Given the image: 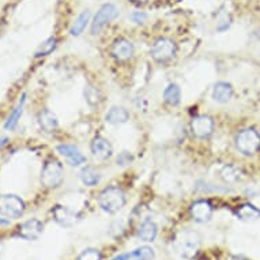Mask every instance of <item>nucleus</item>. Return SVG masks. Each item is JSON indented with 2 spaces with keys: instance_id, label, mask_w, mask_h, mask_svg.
Returning a JSON list of instances; mask_svg holds the SVG:
<instances>
[{
  "instance_id": "nucleus-1",
  "label": "nucleus",
  "mask_w": 260,
  "mask_h": 260,
  "mask_svg": "<svg viewBox=\"0 0 260 260\" xmlns=\"http://www.w3.org/2000/svg\"><path fill=\"white\" fill-rule=\"evenodd\" d=\"M172 248L181 259H193L201 248V236L191 229L181 231L173 240Z\"/></svg>"
},
{
  "instance_id": "nucleus-2",
  "label": "nucleus",
  "mask_w": 260,
  "mask_h": 260,
  "mask_svg": "<svg viewBox=\"0 0 260 260\" xmlns=\"http://www.w3.org/2000/svg\"><path fill=\"white\" fill-rule=\"evenodd\" d=\"M99 205L107 213H116L120 209H123L125 205V193L121 188L115 185L105 188L100 193Z\"/></svg>"
},
{
  "instance_id": "nucleus-3",
  "label": "nucleus",
  "mask_w": 260,
  "mask_h": 260,
  "mask_svg": "<svg viewBox=\"0 0 260 260\" xmlns=\"http://www.w3.org/2000/svg\"><path fill=\"white\" fill-rule=\"evenodd\" d=\"M236 147L244 155H253L260 149V135L253 128H247L237 134Z\"/></svg>"
},
{
  "instance_id": "nucleus-4",
  "label": "nucleus",
  "mask_w": 260,
  "mask_h": 260,
  "mask_svg": "<svg viewBox=\"0 0 260 260\" xmlns=\"http://www.w3.org/2000/svg\"><path fill=\"white\" fill-rule=\"evenodd\" d=\"M119 15V10L115 5L112 3H105L101 6V9L97 11V14L94 15V19L91 22V33L93 35H99L100 31L105 27V26L116 19Z\"/></svg>"
},
{
  "instance_id": "nucleus-5",
  "label": "nucleus",
  "mask_w": 260,
  "mask_h": 260,
  "mask_svg": "<svg viewBox=\"0 0 260 260\" xmlns=\"http://www.w3.org/2000/svg\"><path fill=\"white\" fill-rule=\"evenodd\" d=\"M176 44L169 39H158L150 49L151 57L158 63H167L176 55Z\"/></svg>"
},
{
  "instance_id": "nucleus-6",
  "label": "nucleus",
  "mask_w": 260,
  "mask_h": 260,
  "mask_svg": "<svg viewBox=\"0 0 260 260\" xmlns=\"http://www.w3.org/2000/svg\"><path fill=\"white\" fill-rule=\"evenodd\" d=\"M63 181V167L55 159L48 161L41 172V183L47 188L59 187Z\"/></svg>"
},
{
  "instance_id": "nucleus-7",
  "label": "nucleus",
  "mask_w": 260,
  "mask_h": 260,
  "mask_svg": "<svg viewBox=\"0 0 260 260\" xmlns=\"http://www.w3.org/2000/svg\"><path fill=\"white\" fill-rule=\"evenodd\" d=\"M25 211V203L15 195L0 197V214L10 218H19Z\"/></svg>"
},
{
  "instance_id": "nucleus-8",
  "label": "nucleus",
  "mask_w": 260,
  "mask_h": 260,
  "mask_svg": "<svg viewBox=\"0 0 260 260\" xmlns=\"http://www.w3.org/2000/svg\"><path fill=\"white\" fill-rule=\"evenodd\" d=\"M192 134L199 139L209 138L214 131V120L207 115H199L191 121Z\"/></svg>"
},
{
  "instance_id": "nucleus-9",
  "label": "nucleus",
  "mask_w": 260,
  "mask_h": 260,
  "mask_svg": "<svg viewBox=\"0 0 260 260\" xmlns=\"http://www.w3.org/2000/svg\"><path fill=\"white\" fill-rule=\"evenodd\" d=\"M57 153L67 161L71 167H81L86 162V157L81 150L74 145H59L56 147Z\"/></svg>"
},
{
  "instance_id": "nucleus-10",
  "label": "nucleus",
  "mask_w": 260,
  "mask_h": 260,
  "mask_svg": "<svg viewBox=\"0 0 260 260\" xmlns=\"http://www.w3.org/2000/svg\"><path fill=\"white\" fill-rule=\"evenodd\" d=\"M111 53L117 61H127L135 53V47L131 41L125 39H119L112 44Z\"/></svg>"
},
{
  "instance_id": "nucleus-11",
  "label": "nucleus",
  "mask_w": 260,
  "mask_h": 260,
  "mask_svg": "<svg viewBox=\"0 0 260 260\" xmlns=\"http://www.w3.org/2000/svg\"><path fill=\"white\" fill-rule=\"evenodd\" d=\"M53 217H55V221L64 228H71L81 219L79 214L64 206H56L53 209Z\"/></svg>"
},
{
  "instance_id": "nucleus-12",
  "label": "nucleus",
  "mask_w": 260,
  "mask_h": 260,
  "mask_svg": "<svg viewBox=\"0 0 260 260\" xmlns=\"http://www.w3.org/2000/svg\"><path fill=\"white\" fill-rule=\"evenodd\" d=\"M44 231L43 222L39 219H30L19 226V236L25 240H37Z\"/></svg>"
},
{
  "instance_id": "nucleus-13",
  "label": "nucleus",
  "mask_w": 260,
  "mask_h": 260,
  "mask_svg": "<svg viewBox=\"0 0 260 260\" xmlns=\"http://www.w3.org/2000/svg\"><path fill=\"white\" fill-rule=\"evenodd\" d=\"M112 153H113V149L108 139L103 137L94 138V141L91 142V154L94 157L101 161H105L112 157Z\"/></svg>"
},
{
  "instance_id": "nucleus-14",
  "label": "nucleus",
  "mask_w": 260,
  "mask_h": 260,
  "mask_svg": "<svg viewBox=\"0 0 260 260\" xmlns=\"http://www.w3.org/2000/svg\"><path fill=\"white\" fill-rule=\"evenodd\" d=\"M191 217L197 222H207L213 215V207L207 201H198L191 206Z\"/></svg>"
},
{
  "instance_id": "nucleus-15",
  "label": "nucleus",
  "mask_w": 260,
  "mask_h": 260,
  "mask_svg": "<svg viewBox=\"0 0 260 260\" xmlns=\"http://www.w3.org/2000/svg\"><path fill=\"white\" fill-rule=\"evenodd\" d=\"M233 95V87L228 82H218L213 89V100L218 104H226Z\"/></svg>"
},
{
  "instance_id": "nucleus-16",
  "label": "nucleus",
  "mask_w": 260,
  "mask_h": 260,
  "mask_svg": "<svg viewBox=\"0 0 260 260\" xmlns=\"http://www.w3.org/2000/svg\"><path fill=\"white\" fill-rule=\"evenodd\" d=\"M158 233V228L155 225V222L153 219H145V221L142 222L141 228H139V231H138V236H139V239L142 241H145V243H151L155 240Z\"/></svg>"
},
{
  "instance_id": "nucleus-17",
  "label": "nucleus",
  "mask_w": 260,
  "mask_h": 260,
  "mask_svg": "<svg viewBox=\"0 0 260 260\" xmlns=\"http://www.w3.org/2000/svg\"><path fill=\"white\" fill-rule=\"evenodd\" d=\"M40 127L43 128L45 133H53L59 127V121L53 113L49 109H43L39 113Z\"/></svg>"
},
{
  "instance_id": "nucleus-18",
  "label": "nucleus",
  "mask_w": 260,
  "mask_h": 260,
  "mask_svg": "<svg viewBox=\"0 0 260 260\" xmlns=\"http://www.w3.org/2000/svg\"><path fill=\"white\" fill-rule=\"evenodd\" d=\"M128 119H129V115H128L127 109L123 107H112L105 115L107 123L113 124V125L127 123Z\"/></svg>"
},
{
  "instance_id": "nucleus-19",
  "label": "nucleus",
  "mask_w": 260,
  "mask_h": 260,
  "mask_svg": "<svg viewBox=\"0 0 260 260\" xmlns=\"http://www.w3.org/2000/svg\"><path fill=\"white\" fill-rule=\"evenodd\" d=\"M164 100L171 107H177L181 101V90L176 83H171L167 89L164 90Z\"/></svg>"
},
{
  "instance_id": "nucleus-20",
  "label": "nucleus",
  "mask_w": 260,
  "mask_h": 260,
  "mask_svg": "<svg viewBox=\"0 0 260 260\" xmlns=\"http://www.w3.org/2000/svg\"><path fill=\"white\" fill-rule=\"evenodd\" d=\"M236 214L243 221H253V219L260 218V210L253 205H251V203H245V205L240 206Z\"/></svg>"
},
{
  "instance_id": "nucleus-21",
  "label": "nucleus",
  "mask_w": 260,
  "mask_h": 260,
  "mask_svg": "<svg viewBox=\"0 0 260 260\" xmlns=\"http://www.w3.org/2000/svg\"><path fill=\"white\" fill-rule=\"evenodd\" d=\"M90 22V11L89 10H85V11H82L79 15H78V18L75 19V22L73 23V26H71V30H70V33H71V36H81L82 33H83V30L86 29V26L89 25Z\"/></svg>"
},
{
  "instance_id": "nucleus-22",
  "label": "nucleus",
  "mask_w": 260,
  "mask_h": 260,
  "mask_svg": "<svg viewBox=\"0 0 260 260\" xmlns=\"http://www.w3.org/2000/svg\"><path fill=\"white\" fill-rule=\"evenodd\" d=\"M25 103H26V94H23L19 100V103L18 105L15 107V109L13 111V113L10 115V117L7 119L5 124V128L6 129H14V128L17 127L18 121L21 119L22 116V112H23V107H25Z\"/></svg>"
},
{
  "instance_id": "nucleus-23",
  "label": "nucleus",
  "mask_w": 260,
  "mask_h": 260,
  "mask_svg": "<svg viewBox=\"0 0 260 260\" xmlns=\"http://www.w3.org/2000/svg\"><path fill=\"white\" fill-rule=\"evenodd\" d=\"M221 177L226 183H237L243 179V172L235 165H225L221 169Z\"/></svg>"
},
{
  "instance_id": "nucleus-24",
  "label": "nucleus",
  "mask_w": 260,
  "mask_h": 260,
  "mask_svg": "<svg viewBox=\"0 0 260 260\" xmlns=\"http://www.w3.org/2000/svg\"><path fill=\"white\" fill-rule=\"evenodd\" d=\"M79 177H81L82 183L87 185V187H94L100 183L101 180V176L99 175V172H95L93 168H83L79 173Z\"/></svg>"
},
{
  "instance_id": "nucleus-25",
  "label": "nucleus",
  "mask_w": 260,
  "mask_h": 260,
  "mask_svg": "<svg viewBox=\"0 0 260 260\" xmlns=\"http://www.w3.org/2000/svg\"><path fill=\"white\" fill-rule=\"evenodd\" d=\"M131 259L133 260H153L154 249L151 247L143 245L131 252Z\"/></svg>"
},
{
  "instance_id": "nucleus-26",
  "label": "nucleus",
  "mask_w": 260,
  "mask_h": 260,
  "mask_svg": "<svg viewBox=\"0 0 260 260\" xmlns=\"http://www.w3.org/2000/svg\"><path fill=\"white\" fill-rule=\"evenodd\" d=\"M56 43H57V40L55 37H51L47 41H44L39 47V49L36 51V57H41V56H47L49 53H52L53 49L56 48Z\"/></svg>"
},
{
  "instance_id": "nucleus-27",
  "label": "nucleus",
  "mask_w": 260,
  "mask_h": 260,
  "mask_svg": "<svg viewBox=\"0 0 260 260\" xmlns=\"http://www.w3.org/2000/svg\"><path fill=\"white\" fill-rule=\"evenodd\" d=\"M83 94H85V100L90 104V105H97V104L101 101V95H100V91L95 89V87H93V86L86 85Z\"/></svg>"
},
{
  "instance_id": "nucleus-28",
  "label": "nucleus",
  "mask_w": 260,
  "mask_h": 260,
  "mask_svg": "<svg viewBox=\"0 0 260 260\" xmlns=\"http://www.w3.org/2000/svg\"><path fill=\"white\" fill-rule=\"evenodd\" d=\"M103 259V255H101V252L99 249H93V248H90V249H86L81 253V255L78 256L77 260H101Z\"/></svg>"
},
{
  "instance_id": "nucleus-29",
  "label": "nucleus",
  "mask_w": 260,
  "mask_h": 260,
  "mask_svg": "<svg viewBox=\"0 0 260 260\" xmlns=\"http://www.w3.org/2000/svg\"><path fill=\"white\" fill-rule=\"evenodd\" d=\"M133 159L134 157L131 154L128 153V151H123V153L119 154V157H117L116 162H117L119 167H128V165H131Z\"/></svg>"
},
{
  "instance_id": "nucleus-30",
  "label": "nucleus",
  "mask_w": 260,
  "mask_h": 260,
  "mask_svg": "<svg viewBox=\"0 0 260 260\" xmlns=\"http://www.w3.org/2000/svg\"><path fill=\"white\" fill-rule=\"evenodd\" d=\"M129 18H131V21H133L134 23L141 25V23H145V22L147 21V14L143 13V11H135V13H133L129 15Z\"/></svg>"
},
{
  "instance_id": "nucleus-31",
  "label": "nucleus",
  "mask_w": 260,
  "mask_h": 260,
  "mask_svg": "<svg viewBox=\"0 0 260 260\" xmlns=\"http://www.w3.org/2000/svg\"><path fill=\"white\" fill-rule=\"evenodd\" d=\"M131 259V253H121V255L116 256L112 260H129Z\"/></svg>"
},
{
  "instance_id": "nucleus-32",
  "label": "nucleus",
  "mask_w": 260,
  "mask_h": 260,
  "mask_svg": "<svg viewBox=\"0 0 260 260\" xmlns=\"http://www.w3.org/2000/svg\"><path fill=\"white\" fill-rule=\"evenodd\" d=\"M10 221L9 219H3V218H0V226H3V225H9Z\"/></svg>"
},
{
  "instance_id": "nucleus-33",
  "label": "nucleus",
  "mask_w": 260,
  "mask_h": 260,
  "mask_svg": "<svg viewBox=\"0 0 260 260\" xmlns=\"http://www.w3.org/2000/svg\"><path fill=\"white\" fill-rule=\"evenodd\" d=\"M7 141H9L7 138H3V139H0V147H2V146L7 145Z\"/></svg>"
},
{
  "instance_id": "nucleus-34",
  "label": "nucleus",
  "mask_w": 260,
  "mask_h": 260,
  "mask_svg": "<svg viewBox=\"0 0 260 260\" xmlns=\"http://www.w3.org/2000/svg\"><path fill=\"white\" fill-rule=\"evenodd\" d=\"M134 3H139V5H143V3H147L149 0H133Z\"/></svg>"
},
{
  "instance_id": "nucleus-35",
  "label": "nucleus",
  "mask_w": 260,
  "mask_h": 260,
  "mask_svg": "<svg viewBox=\"0 0 260 260\" xmlns=\"http://www.w3.org/2000/svg\"><path fill=\"white\" fill-rule=\"evenodd\" d=\"M2 249H3V247H2V243H0V255H2Z\"/></svg>"
}]
</instances>
